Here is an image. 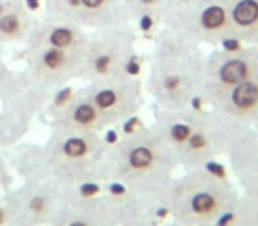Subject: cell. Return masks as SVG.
I'll return each mask as SVG.
<instances>
[{"mask_svg": "<svg viewBox=\"0 0 258 226\" xmlns=\"http://www.w3.org/2000/svg\"><path fill=\"white\" fill-rule=\"evenodd\" d=\"M204 46L165 27L156 29L144 87L159 110L205 106Z\"/></svg>", "mask_w": 258, "mask_h": 226, "instance_id": "cell-1", "label": "cell"}, {"mask_svg": "<svg viewBox=\"0 0 258 226\" xmlns=\"http://www.w3.org/2000/svg\"><path fill=\"white\" fill-rule=\"evenodd\" d=\"M110 145L103 133L51 127L43 145L22 147L15 165L25 180H51L73 186L89 179L106 177V156Z\"/></svg>", "mask_w": 258, "mask_h": 226, "instance_id": "cell-2", "label": "cell"}, {"mask_svg": "<svg viewBox=\"0 0 258 226\" xmlns=\"http://www.w3.org/2000/svg\"><path fill=\"white\" fill-rule=\"evenodd\" d=\"M177 170L180 168L175 156L151 124L120 134L106 156V177L161 203Z\"/></svg>", "mask_w": 258, "mask_h": 226, "instance_id": "cell-3", "label": "cell"}, {"mask_svg": "<svg viewBox=\"0 0 258 226\" xmlns=\"http://www.w3.org/2000/svg\"><path fill=\"white\" fill-rule=\"evenodd\" d=\"M237 200L239 191L233 179H218L202 168H189L175 175L163 205L173 221L211 224Z\"/></svg>", "mask_w": 258, "mask_h": 226, "instance_id": "cell-4", "label": "cell"}, {"mask_svg": "<svg viewBox=\"0 0 258 226\" xmlns=\"http://www.w3.org/2000/svg\"><path fill=\"white\" fill-rule=\"evenodd\" d=\"M158 27L173 30L202 46L239 44L226 0H179L161 16Z\"/></svg>", "mask_w": 258, "mask_h": 226, "instance_id": "cell-5", "label": "cell"}, {"mask_svg": "<svg viewBox=\"0 0 258 226\" xmlns=\"http://www.w3.org/2000/svg\"><path fill=\"white\" fill-rule=\"evenodd\" d=\"M135 48H137V30L133 23L113 29L90 30L89 43L83 51L85 64H83L82 80L89 82L118 72L137 74L133 71Z\"/></svg>", "mask_w": 258, "mask_h": 226, "instance_id": "cell-6", "label": "cell"}, {"mask_svg": "<svg viewBox=\"0 0 258 226\" xmlns=\"http://www.w3.org/2000/svg\"><path fill=\"white\" fill-rule=\"evenodd\" d=\"M64 205V186L51 180H25L0 200L4 226H48Z\"/></svg>", "mask_w": 258, "mask_h": 226, "instance_id": "cell-7", "label": "cell"}, {"mask_svg": "<svg viewBox=\"0 0 258 226\" xmlns=\"http://www.w3.org/2000/svg\"><path fill=\"white\" fill-rule=\"evenodd\" d=\"M82 90L103 113L110 127H118L137 117L144 106V78L131 72L89 80Z\"/></svg>", "mask_w": 258, "mask_h": 226, "instance_id": "cell-8", "label": "cell"}, {"mask_svg": "<svg viewBox=\"0 0 258 226\" xmlns=\"http://www.w3.org/2000/svg\"><path fill=\"white\" fill-rule=\"evenodd\" d=\"M239 191L240 207L249 226H258V136L253 127H240L225 156Z\"/></svg>", "mask_w": 258, "mask_h": 226, "instance_id": "cell-9", "label": "cell"}, {"mask_svg": "<svg viewBox=\"0 0 258 226\" xmlns=\"http://www.w3.org/2000/svg\"><path fill=\"white\" fill-rule=\"evenodd\" d=\"M25 72L48 92L69 85L83 76V53L50 46H23Z\"/></svg>", "mask_w": 258, "mask_h": 226, "instance_id": "cell-10", "label": "cell"}, {"mask_svg": "<svg viewBox=\"0 0 258 226\" xmlns=\"http://www.w3.org/2000/svg\"><path fill=\"white\" fill-rule=\"evenodd\" d=\"M258 76V46L235 44L205 55V82L202 99Z\"/></svg>", "mask_w": 258, "mask_h": 226, "instance_id": "cell-11", "label": "cell"}, {"mask_svg": "<svg viewBox=\"0 0 258 226\" xmlns=\"http://www.w3.org/2000/svg\"><path fill=\"white\" fill-rule=\"evenodd\" d=\"M50 92L30 82L22 90L0 99V147H11L29 131L37 111L48 103Z\"/></svg>", "mask_w": 258, "mask_h": 226, "instance_id": "cell-12", "label": "cell"}, {"mask_svg": "<svg viewBox=\"0 0 258 226\" xmlns=\"http://www.w3.org/2000/svg\"><path fill=\"white\" fill-rule=\"evenodd\" d=\"M204 104L225 120L237 126L258 124V76L204 97Z\"/></svg>", "mask_w": 258, "mask_h": 226, "instance_id": "cell-13", "label": "cell"}, {"mask_svg": "<svg viewBox=\"0 0 258 226\" xmlns=\"http://www.w3.org/2000/svg\"><path fill=\"white\" fill-rule=\"evenodd\" d=\"M90 30L53 16H39L23 46H50L83 53Z\"/></svg>", "mask_w": 258, "mask_h": 226, "instance_id": "cell-14", "label": "cell"}, {"mask_svg": "<svg viewBox=\"0 0 258 226\" xmlns=\"http://www.w3.org/2000/svg\"><path fill=\"white\" fill-rule=\"evenodd\" d=\"M50 124L51 127H62V129H73V131H89V133H103L106 131L108 122L103 117L99 110L94 106V103L85 96V92L76 89L73 97L50 113Z\"/></svg>", "mask_w": 258, "mask_h": 226, "instance_id": "cell-15", "label": "cell"}, {"mask_svg": "<svg viewBox=\"0 0 258 226\" xmlns=\"http://www.w3.org/2000/svg\"><path fill=\"white\" fill-rule=\"evenodd\" d=\"M48 226H118L103 203V193L92 200H69Z\"/></svg>", "mask_w": 258, "mask_h": 226, "instance_id": "cell-16", "label": "cell"}, {"mask_svg": "<svg viewBox=\"0 0 258 226\" xmlns=\"http://www.w3.org/2000/svg\"><path fill=\"white\" fill-rule=\"evenodd\" d=\"M131 23L135 22L125 0H82L83 29H113Z\"/></svg>", "mask_w": 258, "mask_h": 226, "instance_id": "cell-17", "label": "cell"}, {"mask_svg": "<svg viewBox=\"0 0 258 226\" xmlns=\"http://www.w3.org/2000/svg\"><path fill=\"white\" fill-rule=\"evenodd\" d=\"M226 6L237 43L258 46V0H226Z\"/></svg>", "mask_w": 258, "mask_h": 226, "instance_id": "cell-18", "label": "cell"}, {"mask_svg": "<svg viewBox=\"0 0 258 226\" xmlns=\"http://www.w3.org/2000/svg\"><path fill=\"white\" fill-rule=\"evenodd\" d=\"M37 18L32 9L25 4V0L11 8L0 16V44H22L27 41L30 30L34 29Z\"/></svg>", "mask_w": 258, "mask_h": 226, "instance_id": "cell-19", "label": "cell"}, {"mask_svg": "<svg viewBox=\"0 0 258 226\" xmlns=\"http://www.w3.org/2000/svg\"><path fill=\"white\" fill-rule=\"evenodd\" d=\"M133 22L142 18L154 20L156 23L161 20L168 9H172L179 0H125Z\"/></svg>", "mask_w": 258, "mask_h": 226, "instance_id": "cell-20", "label": "cell"}, {"mask_svg": "<svg viewBox=\"0 0 258 226\" xmlns=\"http://www.w3.org/2000/svg\"><path fill=\"white\" fill-rule=\"evenodd\" d=\"M32 80H30V76L25 71L18 72L9 67L8 62L2 57V44H0V99H4V97L22 90Z\"/></svg>", "mask_w": 258, "mask_h": 226, "instance_id": "cell-21", "label": "cell"}, {"mask_svg": "<svg viewBox=\"0 0 258 226\" xmlns=\"http://www.w3.org/2000/svg\"><path fill=\"white\" fill-rule=\"evenodd\" d=\"M20 2H23V0H0V16L4 15V13H8L11 8L18 6Z\"/></svg>", "mask_w": 258, "mask_h": 226, "instance_id": "cell-22", "label": "cell"}, {"mask_svg": "<svg viewBox=\"0 0 258 226\" xmlns=\"http://www.w3.org/2000/svg\"><path fill=\"white\" fill-rule=\"evenodd\" d=\"M8 177H9V172H8V165L2 158H0V187L4 186L8 182Z\"/></svg>", "mask_w": 258, "mask_h": 226, "instance_id": "cell-23", "label": "cell"}, {"mask_svg": "<svg viewBox=\"0 0 258 226\" xmlns=\"http://www.w3.org/2000/svg\"><path fill=\"white\" fill-rule=\"evenodd\" d=\"M161 226H211V224H200V222H182V221H173V219H168V221L163 222Z\"/></svg>", "mask_w": 258, "mask_h": 226, "instance_id": "cell-24", "label": "cell"}, {"mask_svg": "<svg viewBox=\"0 0 258 226\" xmlns=\"http://www.w3.org/2000/svg\"><path fill=\"white\" fill-rule=\"evenodd\" d=\"M253 131H254V134H256V136H258V124H256V126L253 127Z\"/></svg>", "mask_w": 258, "mask_h": 226, "instance_id": "cell-25", "label": "cell"}, {"mask_svg": "<svg viewBox=\"0 0 258 226\" xmlns=\"http://www.w3.org/2000/svg\"><path fill=\"white\" fill-rule=\"evenodd\" d=\"M242 226H249V224H247V222H246V224H242Z\"/></svg>", "mask_w": 258, "mask_h": 226, "instance_id": "cell-26", "label": "cell"}]
</instances>
